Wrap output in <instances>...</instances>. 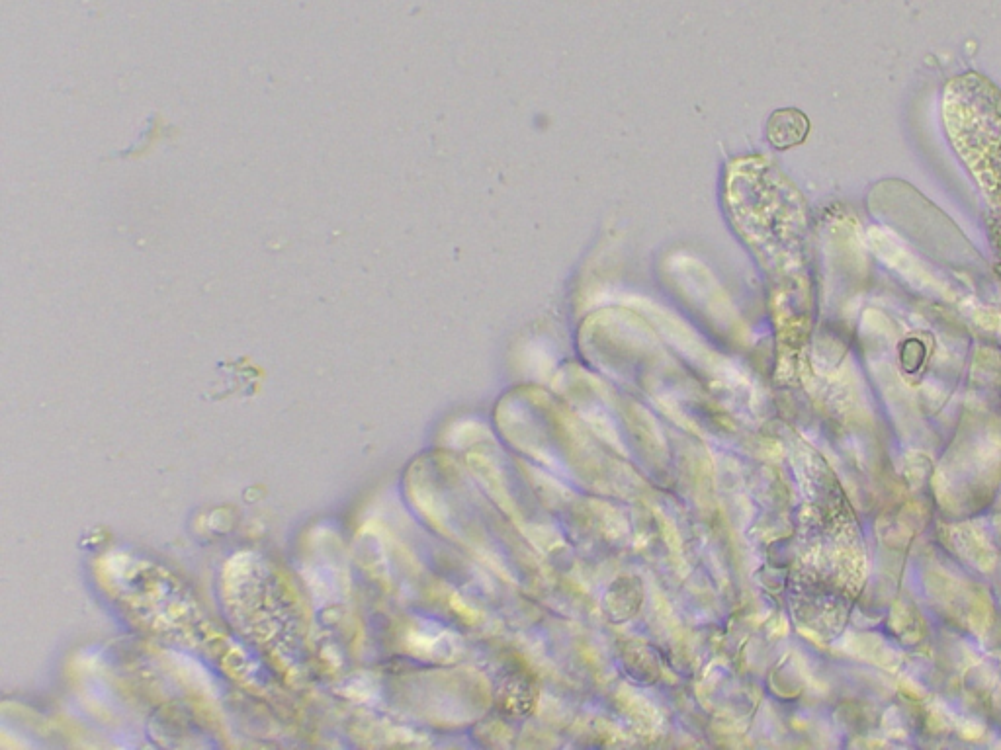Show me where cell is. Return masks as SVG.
Masks as SVG:
<instances>
[{"mask_svg": "<svg viewBox=\"0 0 1001 750\" xmlns=\"http://www.w3.org/2000/svg\"><path fill=\"white\" fill-rule=\"evenodd\" d=\"M767 135L779 149L798 145L808 135V120L796 110H781L771 116Z\"/></svg>", "mask_w": 1001, "mask_h": 750, "instance_id": "1", "label": "cell"}]
</instances>
